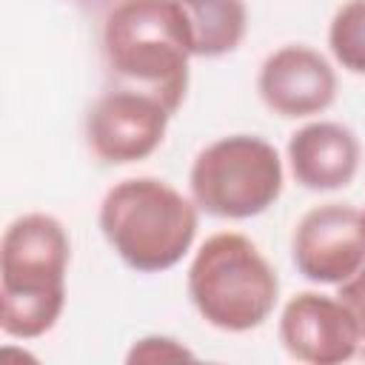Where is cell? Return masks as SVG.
Masks as SVG:
<instances>
[{"label": "cell", "mask_w": 365, "mask_h": 365, "mask_svg": "<svg viewBox=\"0 0 365 365\" xmlns=\"http://www.w3.org/2000/svg\"><path fill=\"white\" fill-rule=\"evenodd\" d=\"M103 57L120 88L151 94L174 114L194 57L180 0H117L103 20Z\"/></svg>", "instance_id": "cell-1"}, {"label": "cell", "mask_w": 365, "mask_h": 365, "mask_svg": "<svg viewBox=\"0 0 365 365\" xmlns=\"http://www.w3.org/2000/svg\"><path fill=\"white\" fill-rule=\"evenodd\" d=\"M339 302L351 311L354 322H356V331L365 342V262L359 265L356 274H351L345 282H339Z\"/></svg>", "instance_id": "cell-14"}, {"label": "cell", "mask_w": 365, "mask_h": 365, "mask_svg": "<svg viewBox=\"0 0 365 365\" xmlns=\"http://www.w3.org/2000/svg\"><path fill=\"white\" fill-rule=\"evenodd\" d=\"M356 134L334 120H314L288 140V165L294 180L308 191H336L354 182L359 171Z\"/></svg>", "instance_id": "cell-10"}, {"label": "cell", "mask_w": 365, "mask_h": 365, "mask_svg": "<svg viewBox=\"0 0 365 365\" xmlns=\"http://www.w3.org/2000/svg\"><path fill=\"white\" fill-rule=\"evenodd\" d=\"M362 222H365V211H362Z\"/></svg>", "instance_id": "cell-15"}, {"label": "cell", "mask_w": 365, "mask_h": 365, "mask_svg": "<svg viewBox=\"0 0 365 365\" xmlns=\"http://www.w3.org/2000/svg\"><path fill=\"white\" fill-rule=\"evenodd\" d=\"M160 177H128L111 185L100 202V231L111 251L140 274L174 268L194 245L200 214Z\"/></svg>", "instance_id": "cell-3"}, {"label": "cell", "mask_w": 365, "mask_h": 365, "mask_svg": "<svg viewBox=\"0 0 365 365\" xmlns=\"http://www.w3.org/2000/svg\"><path fill=\"white\" fill-rule=\"evenodd\" d=\"M71 240L63 222L34 211L9 222L0 240V328L14 339L48 334L66 308Z\"/></svg>", "instance_id": "cell-2"}, {"label": "cell", "mask_w": 365, "mask_h": 365, "mask_svg": "<svg viewBox=\"0 0 365 365\" xmlns=\"http://www.w3.org/2000/svg\"><path fill=\"white\" fill-rule=\"evenodd\" d=\"M291 259L308 282H345L365 262L362 211L348 202H325L305 211L291 237Z\"/></svg>", "instance_id": "cell-7"}, {"label": "cell", "mask_w": 365, "mask_h": 365, "mask_svg": "<svg viewBox=\"0 0 365 365\" xmlns=\"http://www.w3.org/2000/svg\"><path fill=\"white\" fill-rule=\"evenodd\" d=\"M194 57L231 54L248 29V9L242 0H180Z\"/></svg>", "instance_id": "cell-11"}, {"label": "cell", "mask_w": 365, "mask_h": 365, "mask_svg": "<svg viewBox=\"0 0 365 365\" xmlns=\"http://www.w3.org/2000/svg\"><path fill=\"white\" fill-rule=\"evenodd\" d=\"M257 91L268 111L302 120L322 114L336 100V71L317 48L288 43L262 60Z\"/></svg>", "instance_id": "cell-9"}, {"label": "cell", "mask_w": 365, "mask_h": 365, "mask_svg": "<svg viewBox=\"0 0 365 365\" xmlns=\"http://www.w3.org/2000/svg\"><path fill=\"white\" fill-rule=\"evenodd\" d=\"M188 297L211 328L245 334L274 314L279 277L248 237L220 231L200 245L188 265Z\"/></svg>", "instance_id": "cell-4"}, {"label": "cell", "mask_w": 365, "mask_h": 365, "mask_svg": "<svg viewBox=\"0 0 365 365\" xmlns=\"http://www.w3.org/2000/svg\"><path fill=\"white\" fill-rule=\"evenodd\" d=\"M282 160L257 134H228L208 143L191 163L188 185L200 211L217 220H251L282 194Z\"/></svg>", "instance_id": "cell-5"}, {"label": "cell", "mask_w": 365, "mask_h": 365, "mask_svg": "<svg viewBox=\"0 0 365 365\" xmlns=\"http://www.w3.org/2000/svg\"><path fill=\"white\" fill-rule=\"evenodd\" d=\"M194 354L174 336H143L131 345L125 362H165V359H191Z\"/></svg>", "instance_id": "cell-13"}, {"label": "cell", "mask_w": 365, "mask_h": 365, "mask_svg": "<svg viewBox=\"0 0 365 365\" xmlns=\"http://www.w3.org/2000/svg\"><path fill=\"white\" fill-rule=\"evenodd\" d=\"M279 342L299 362L339 365L356 356L362 336L339 297L299 291L279 314Z\"/></svg>", "instance_id": "cell-8"}, {"label": "cell", "mask_w": 365, "mask_h": 365, "mask_svg": "<svg viewBox=\"0 0 365 365\" xmlns=\"http://www.w3.org/2000/svg\"><path fill=\"white\" fill-rule=\"evenodd\" d=\"M328 48L345 71L365 74V0H345L334 11Z\"/></svg>", "instance_id": "cell-12"}, {"label": "cell", "mask_w": 365, "mask_h": 365, "mask_svg": "<svg viewBox=\"0 0 365 365\" xmlns=\"http://www.w3.org/2000/svg\"><path fill=\"white\" fill-rule=\"evenodd\" d=\"M171 111L151 94L120 88L100 94L86 114V143L97 160L128 165L151 157L168 131Z\"/></svg>", "instance_id": "cell-6"}]
</instances>
